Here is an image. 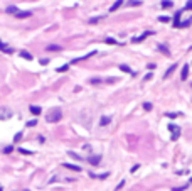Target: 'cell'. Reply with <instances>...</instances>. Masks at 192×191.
I'll return each mask as SVG.
<instances>
[{
    "instance_id": "cell-38",
    "label": "cell",
    "mask_w": 192,
    "mask_h": 191,
    "mask_svg": "<svg viewBox=\"0 0 192 191\" xmlns=\"http://www.w3.org/2000/svg\"><path fill=\"white\" fill-rule=\"evenodd\" d=\"M190 183H192V179H190Z\"/></svg>"
},
{
    "instance_id": "cell-9",
    "label": "cell",
    "mask_w": 192,
    "mask_h": 191,
    "mask_svg": "<svg viewBox=\"0 0 192 191\" xmlns=\"http://www.w3.org/2000/svg\"><path fill=\"white\" fill-rule=\"evenodd\" d=\"M175 68H177V64H172V66H170V68H168L167 71H165V73H164V78H168V76H170V74L174 73V71H175Z\"/></svg>"
},
{
    "instance_id": "cell-5",
    "label": "cell",
    "mask_w": 192,
    "mask_h": 191,
    "mask_svg": "<svg viewBox=\"0 0 192 191\" xmlns=\"http://www.w3.org/2000/svg\"><path fill=\"white\" fill-rule=\"evenodd\" d=\"M10 117H12V112H10V110L0 108V118H2V120H5V118H10Z\"/></svg>"
},
{
    "instance_id": "cell-12",
    "label": "cell",
    "mask_w": 192,
    "mask_h": 191,
    "mask_svg": "<svg viewBox=\"0 0 192 191\" xmlns=\"http://www.w3.org/2000/svg\"><path fill=\"white\" fill-rule=\"evenodd\" d=\"M29 110H30V113H34V115H39L40 113V107H36V105L29 107Z\"/></svg>"
},
{
    "instance_id": "cell-7",
    "label": "cell",
    "mask_w": 192,
    "mask_h": 191,
    "mask_svg": "<svg viewBox=\"0 0 192 191\" xmlns=\"http://www.w3.org/2000/svg\"><path fill=\"white\" fill-rule=\"evenodd\" d=\"M121 5H123V0H116L115 4H113L111 7H110V12H116V10H118V8H120Z\"/></svg>"
},
{
    "instance_id": "cell-11",
    "label": "cell",
    "mask_w": 192,
    "mask_h": 191,
    "mask_svg": "<svg viewBox=\"0 0 192 191\" xmlns=\"http://www.w3.org/2000/svg\"><path fill=\"white\" fill-rule=\"evenodd\" d=\"M88 161L93 164V166H98V164H100V156H93V157H89Z\"/></svg>"
},
{
    "instance_id": "cell-27",
    "label": "cell",
    "mask_w": 192,
    "mask_h": 191,
    "mask_svg": "<svg viewBox=\"0 0 192 191\" xmlns=\"http://www.w3.org/2000/svg\"><path fill=\"white\" fill-rule=\"evenodd\" d=\"M101 21V17H96V19H91L89 21V24H96V22H100Z\"/></svg>"
},
{
    "instance_id": "cell-35",
    "label": "cell",
    "mask_w": 192,
    "mask_h": 191,
    "mask_svg": "<svg viewBox=\"0 0 192 191\" xmlns=\"http://www.w3.org/2000/svg\"><path fill=\"white\" fill-rule=\"evenodd\" d=\"M20 139H22V134H20V132H19V134L15 135V140H20Z\"/></svg>"
},
{
    "instance_id": "cell-19",
    "label": "cell",
    "mask_w": 192,
    "mask_h": 191,
    "mask_svg": "<svg viewBox=\"0 0 192 191\" xmlns=\"http://www.w3.org/2000/svg\"><path fill=\"white\" fill-rule=\"evenodd\" d=\"M7 12L12 14V15H15V14L19 12V8H17V7H7Z\"/></svg>"
},
{
    "instance_id": "cell-25",
    "label": "cell",
    "mask_w": 192,
    "mask_h": 191,
    "mask_svg": "<svg viewBox=\"0 0 192 191\" xmlns=\"http://www.w3.org/2000/svg\"><path fill=\"white\" fill-rule=\"evenodd\" d=\"M158 21H160V22H168L170 19H168L167 15H160V17H158Z\"/></svg>"
},
{
    "instance_id": "cell-32",
    "label": "cell",
    "mask_w": 192,
    "mask_h": 191,
    "mask_svg": "<svg viewBox=\"0 0 192 191\" xmlns=\"http://www.w3.org/2000/svg\"><path fill=\"white\" fill-rule=\"evenodd\" d=\"M143 80H145V81H148V80H152V73H148V74H147V76H145V78H143Z\"/></svg>"
},
{
    "instance_id": "cell-20",
    "label": "cell",
    "mask_w": 192,
    "mask_h": 191,
    "mask_svg": "<svg viewBox=\"0 0 192 191\" xmlns=\"http://www.w3.org/2000/svg\"><path fill=\"white\" fill-rule=\"evenodd\" d=\"M180 112H177V113H174V112H168V113H165V117H170V118H175V117H180Z\"/></svg>"
},
{
    "instance_id": "cell-28",
    "label": "cell",
    "mask_w": 192,
    "mask_h": 191,
    "mask_svg": "<svg viewBox=\"0 0 192 191\" xmlns=\"http://www.w3.org/2000/svg\"><path fill=\"white\" fill-rule=\"evenodd\" d=\"M187 189V186H182V188H172V191H184Z\"/></svg>"
},
{
    "instance_id": "cell-18",
    "label": "cell",
    "mask_w": 192,
    "mask_h": 191,
    "mask_svg": "<svg viewBox=\"0 0 192 191\" xmlns=\"http://www.w3.org/2000/svg\"><path fill=\"white\" fill-rule=\"evenodd\" d=\"M172 0H164V2H162V7H164V8H170V7H172Z\"/></svg>"
},
{
    "instance_id": "cell-3",
    "label": "cell",
    "mask_w": 192,
    "mask_h": 191,
    "mask_svg": "<svg viewBox=\"0 0 192 191\" xmlns=\"http://www.w3.org/2000/svg\"><path fill=\"white\" fill-rule=\"evenodd\" d=\"M152 34H153L152 31H145V32L142 34V36H138V37H133L132 41H133V42H142V41H145V39H147L148 36H152Z\"/></svg>"
},
{
    "instance_id": "cell-4",
    "label": "cell",
    "mask_w": 192,
    "mask_h": 191,
    "mask_svg": "<svg viewBox=\"0 0 192 191\" xmlns=\"http://www.w3.org/2000/svg\"><path fill=\"white\" fill-rule=\"evenodd\" d=\"M187 78H189V64H184L182 66V71H180V80L185 81Z\"/></svg>"
},
{
    "instance_id": "cell-6",
    "label": "cell",
    "mask_w": 192,
    "mask_h": 191,
    "mask_svg": "<svg viewBox=\"0 0 192 191\" xmlns=\"http://www.w3.org/2000/svg\"><path fill=\"white\" fill-rule=\"evenodd\" d=\"M64 167H66V169H71V171H76V173H79L81 171V167L79 166H76V164H69V163H64L62 164Z\"/></svg>"
},
{
    "instance_id": "cell-33",
    "label": "cell",
    "mask_w": 192,
    "mask_h": 191,
    "mask_svg": "<svg viewBox=\"0 0 192 191\" xmlns=\"http://www.w3.org/2000/svg\"><path fill=\"white\" fill-rule=\"evenodd\" d=\"M20 152H22V154H32L30 150H25V149H20Z\"/></svg>"
},
{
    "instance_id": "cell-1",
    "label": "cell",
    "mask_w": 192,
    "mask_h": 191,
    "mask_svg": "<svg viewBox=\"0 0 192 191\" xmlns=\"http://www.w3.org/2000/svg\"><path fill=\"white\" fill-rule=\"evenodd\" d=\"M47 120L49 122H57V120H61V110H52L51 113L47 115Z\"/></svg>"
},
{
    "instance_id": "cell-30",
    "label": "cell",
    "mask_w": 192,
    "mask_h": 191,
    "mask_svg": "<svg viewBox=\"0 0 192 191\" xmlns=\"http://www.w3.org/2000/svg\"><path fill=\"white\" fill-rule=\"evenodd\" d=\"M106 42H108V44H116V41H115V39H110V37L106 39Z\"/></svg>"
},
{
    "instance_id": "cell-29",
    "label": "cell",
    "mask_w": 192,
    "mask_h": 191,
    "mask_svg": "<svg viewBox=\"0 0 192 191\" xmlns=\"http://www.w3.org/2000/svg\"><path fill=\"white\" fill-rule=\"evenodd\" d=\"M140 4H142L140 0H132V2H130V5H140Z\"/></svg>"
},
{
    "instance_id": "cell-15",
    "label": "cell",
    "mask_w": 192,
    "mask_h": 191,
    "mask_svg": "<svg viewBox=\"0 0 192 191\" xmlns=\"http://www.w3.org/2000/svg\"><path fill=\"white\" fill-rule=\"evenodd\" d=\"M110 122H111V118H110V117H101V120H100V125H108V123Z\"/></svg>"
},
{
    "instance_id": "cell-21",
    "label": "cell",
    "mask_w": 192,
    "mask_h": 191,
    "mask_svg": "<svg viewBox=\"0 0 192 191\" xmlns=\"http://www.w3.org/2000/svg\"><path fill=\"white\" fill-rule=\"evenodd\" d=\"M120 69H121V71H125V73H132L130 66H126V64H121V66H120Z\"/></svg>"
},
{
    "instance_id": "cell-34",
    "label": "cell",
    "mask_w": 192,
    "mask_h": 191,
    "mask_svg": "<svg viewBox=\"0 0 192 191\" xmlns=\"http://www.w3.org/2000/svg\"><path fill=\"white\" fill-rule=\"evenodd\" d=\"M138 167H140L138 164H136V166H133V167H132V173H136V169H138Z\"/></svg>"
},
{
    "instance_id": "cell-37",
    "label": "cell",
    "mask_w": 192,
    "mask_h": 191,
    "mask_svg": "<svg viewBox=\"0 0 192 191\" xmlns=\"http://www.w3.org/2000/svg\"><path fill=\"white\" fill-rule=\"evenodd\" d=\"M0 191H4V188H2V186H0Z\"/></svg>"
},
{
    "instance_id": "cell-17",
    "label": "cell",
    "mask_w": 192,
    "mask_h": 191,
    "mask_svg": "<svg viewBox=\"0 0 192 191\" xmlns=\"http://www.w3.org/2000/svg\"><path fill=\"white\" fill-rule=\"evenodd\" d=\"M47 51H61V46H57V44H49V46H47Z\"/></svg>"
},
{
    "instance_id": "cell-36",
    "label": "cell",
    "mask_w": 192,
    "mask_h": 191,
    "mask_svg": "<svg viewBox=\"0 0 192 191\" xmlns=\"http://www.w3.org/2000/svg\"><path fill=\"white\" fill-rule=\"evenodd\" d=\"M185 8H192V0H190V2H187V5H185Z\"/></svg>"
},
{
    "instance_id": "cell-23",
    "label": "cell",
    "mask_w": 192,
    "mask_h": 191,
    "mask_svg": "<svg viewBox=\"0 0 192 191\" xmlns=\"http://www.w3.org/2000/svg\"><path fill=\"white\" fill-rule=\"evenodd\" d=\"M143 108L147 110V112H150V110H152L153 107H152V103H148V102H147V103H143Z\"/></svg>"
},
{
    "instance_id": "cell-2",
    "label": "cell",
    "mask_w": 192,
    "mask_h": 191,
    "mask_svg": "<svg viewBox=\"0 0 192 191\" xmlns=\"http://www.w3.org/2000/svg\"><path fill=\"white\" fill-rule=\"evenodd\" d=\"M168 130L172 132V140H177V139L180 137V129L175 127L174 123H168Z\"/></svg>"
},
{
    "instance_id": "cell-16",
    "label": "cell",
    "mask_w": 192,
    "mask_h": 191,
    "mask_svg": "<svg viewBox=\"0 0 192 191\" xmlns=\"http://www.w3.org/2000/svg\"><path fill=\"white\" fill-rule=\"evenodd\" d=\"M20 56L24 58V59H29V61H32V54L27 53V51H20Z\"/></svg>"
},
{
    "instance_id": "cell-31",
    "label": "cell",
    "mask_w": 192,
    "mask_h": 191,
    "mask_svg": "<svg viewBox=\"0 0 192 191\" xmlns=\"http://www.w3.org/2000/svg\"><path fill=\"white\" fill-rule=\"evenodd\" d=\"M36 123H37L36 120H30V122H27V125H29V127H34V125H36Z\"/></svg>"
},
{
    "instance_id": "cell-8",
    "label": "cell",
    "mask_w": 192,
    "mask_h": 191,
    "mask_svg": "<svg viewBox=\"0 0 192 191\" xmlns=\"http://www.w3.org/2000/svg\"><path fill=\"white\" fill-rule=\"evenodd\" d=\"M15 17H17V19H27V17H30V12H29V10H24V12H20V10H19V12L15 14Z\"/></svg>"
},
{
    "instance_id": "cell-13",
    "label": "cell",
    "mask_w": 192,
    "mask_h": 191,
    "mask_svg": "<svg viewBox=\"0 0 192 191\" xmlns=\"http://www.w3.org/2000/svg\"><path fill=\"white\" fill-rule=\"evenodd\" d=\"M0 49H2L4 53H7V54H12V53H14V51H12V49H10V47H5V44H4V42H2V41H0Z\"/></svg>"
},
{
    "instance_id": "cell-26",
    "label": "cell",
    "mask_w": 192,
    "mask_h": 191,
    "mask_svg": "<svg viewBox=\"0 0 192 191\" xmlns=\"http://www.w3.org/2000/svg\"><path fill=\"white\" fill-rule=\"evenodd\" d=\"M123 186H125V181H120V183H118V186L115 188V191H120V189H121V188H123Z\"/></svg>"
},
{
    "instance_id": "cell-14",
    "label": "cell",
    "mask_w": 192,
    "mask_h": 191,
    "mask_svg": "<svg viewBox=\"0 0 192 191\" xmlns=\"http://www.w3.org/2000/svg\"><path fill=\"white\" fill-rule=\"evenodd\" d=\"M158 49H160V51H162V53L165 54V56H170V51H168V47H167V46L160 44V46H158Z\"/></svg>"
},
{
    "instance_id": "cell-10",
    "label": "cell",
    "mask_w": 192,
    "mask_h": 191,
    "mask_svg": "<svg viewBox=\"0 0 192 191\" xmlns=\"http://www.w3.org/2000/svg\"><path fill=\"white\" fill-rule=\"evenodd\" d=\"M180 15H182V10H179V12L175 14V19H174V25H175V27L180 25Z\"/></svg>"
},
{
    "instance_id": "cell-24",
    "label": "cell",
    "mask_w": 192,
    "mask_h": 191,
    "mask_svg": "<svg viewBox=\"0 0 192 191\" xmlns=\"http://www.w3.org/2000/svg\"><path fill=\"white\" fill-rule=\"evenodd\" d=\"M12 150H14V146H7L4 149V154H8V152H12Z\"/></svg>"
},
{
    "instance_id": "cell-22",
    "label": "cell",
    "mask_w": 192,
    "mask_h": 191,
    "mask_svg": "<svg viewBox=\"0 0 192 191\" xmlns=\"http://www.w3.org/2000/svg\"><path fill=\"white\" fill-rule=\"evenodd\" d=\"M69 69V64H64V66H61V68H57V71L59 73H64V71H68Z\"/></svg>"
}]
</instances>
